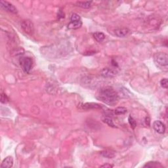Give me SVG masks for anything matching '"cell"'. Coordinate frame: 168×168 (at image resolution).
I'll return each instance as SVG.
<instances>
[{"mask_svg":"<svg viewBox=\"0 0 168 168\" xmlns=\"http://www.w3.org/2000/svg\"><path fill=\"white\" fill-rule=\"evenodd\" d=\"M153 128L156 132L160 134H164L165 132V124L160 120H156L153 123Z\"/></svg>","mask_w":168,"mask_h":168,"instance_id":"obj_7","label":"cell"},{"mask_svg":"<svg viewBox=\"0 0 168 168\" xmlns=\"http://www.w3.org/2000/svg\"><path fill=\"white\" fill-rule=\"evenodd\" d=\"M101 167H102V168H111V167H113V165L110 164H105L104 165H101Z\"/></svg>","mask_w":168,"mask_h":168,"instance_id":"obj_22","label":"cell"},{"mask_svg":"<svg viewBox=\"0 0 168 168\" xmlns=\"http://www.w3.org/2000/svg\"><path fill=\"white\" fill-rule=\"evenodd\" d=\"M0 5H1V7L2 9L8 11V12H10L13 14H17L18 13L17 9L15 7V5L12 3H9L8 1H3L2 0V1H0Z\"/></svg>","mask_w":168,"mask_h":168,"instance_id":"obj_4","label":"cell"},{"mask_svg":"<svg viewBox=\"0 0 168 168\" xmlns=\"http://www.w3.org/2000/svg\"><path fill=\"white\" fill-rule=\"evenodd\" d=\"M101 155L107 158H113L115 156V154L114 152L110 150H105L101 152Z\"/></svg>","mask_w":168,"mask_h":168,"instance_id":"obj_17","label":"cell"},{"mask_svg":"<svg viewBox=\"0 0 168 168\" xmlns=\"http://www.w3.org/2000/svg\"><path fill=\"white\" fill-rule=\"evenodd\" d=\"M92 1H77L76 5L83 9H89L92 5Z\"/></svg>","mask_w":168,"mask_h":168,"instance_id":"obj_14","label":"cell"},{"mask_svg":"<svg viewBox=\"0 0 168 168\" xmlns=\"http://www.w3.org/2000/svg\"><path fill=\"white\" fill-rule=\"evenodd\" d=\"M20 63L24 72L30 74L33 66V61L30 57H22L20 60Z\"/></svg>","mask_w":168,"mask_h":168,"instance_id":"obj_3","label":"cell"},{"mask_svg":"<svg viewBox=\"0 0 168 168\" xmlns=\"http://www.w3.org/2000/svg\"><path fill=\"white\" fill-rule=\"evenodd\" d=\"M143 167H148V168H161L164 167V166L161 164V163L158 162H149L144 165Z\"/></svg>","mask_w":168,"mask_h":168,"instance_id":"obj_13","label":"cell"},{"mask_svg":"<svg viewBox=\"0 0 168 168\" xmlns=\"http://www.w3.org/2000/svg\"><path fill=\"white\" fill-rule=\"evenodd\" d=\"M93 38L98 42H101L105 39V35L102 32H95L93 34Z\"/></svg>","mask_w":168,"mask_h":168,"instance_id":"obj_15","label":"cell"},{"mask_svg":"<svg viewBox=\"0 0 168 168\" xmlns=\"http://www.w3.org/2000/svg\"><path fill=\"white\" fill-rule=\"evenodd\" d=\"M13 165V158L12 156H7L3 160L1 167L2 168H11Z\"/></svg>","mask_w":168,"mask_h":168,"instance_id":"obj_10","label":"cell"},{"mask_svg":"<svg viewBox=\"0 0 168 168\" xmlns=\"http://www.w3.org/2000/svg\"><path fill=\"white\" fill-rule=\"evenodd\" d=\"M128 121H129V123H130V125L133 130H134V129L137 127V122L135 120V119L132 117V116H130L128 118Z\"/></svg>","mask_w":168,"mask_h":168,"instance_id":"obj_18","label":"cell"},{"mask_svg":"<svg viewBox=\"0 0 168 168\" xmlns=\"http://www.w3.org/2000/svg\"><path fill=\"white\" fill-rule=\"evenodd\" d=\"M150 118H148V117H146L145 118V123L147 125H150Z\"/></svg>","mask_w":168,"mask_h":168,"instance_id":"obj_23","label":"cell"},{"mask_svg":"<svg viewBox=\"0 0 168 168\" xmlns=\"http://www.w3.org/2000/svg\"><path fill=\"white\" fill-rule=\"evenodd\" d=\"M21 27L23 29V30L28 34H32L34 30L33 23L30 20H22L21 22Z\"/></svg>","mask_w":168,"mask_h":168,"instance_id":"obj_5","label":"cell"},{"mask_svg":"<svg viewBox=\"0 0 168 168\" xmlns=\"http://www.w3.org/2000/svg\"><path fill=\"white\" fill-rule=\"evenodd\" d=\"M9 102V98L6 94L1 93V103L3 104H6Z\"/></svg>","mask_w":168,"mask_h":168,"instance_id":"obj_20","label":"cell"},{"mask_svg":"<svg viewBox=\"0 0 168 168\" xmlns=\"http://www.w3.org/2000/svg\"><path fill=\"white\" fill-rule=\"evenodd\" d=\"M118 74V71L115 68H105L101 71L100 74L104 78H113Z\"/></svg>","mask_w":168,"mask_h":168,"instance_id":"obj_6","label":"cell"},{"mask_svg":"<svg viewBox=\"0 0 168 168\" xmlns=\"http://www.w3.org/2000/svg\"><path fill=\"white\" fill-rule=\"evenodd\" d=\"M82 109L84 110H92V109H101L103 108L102 105L96 103H87L83 104Z\"/></svg>","mask_w":168,"mask_h":168,"instance_id":"obj_9","label":"cell"},{"mask_svg":"<svg viewBox=\"0 0 168 168\" xmlns=\"http://www.w3.org/2000/svg\"><path fill=\"white\" fill-rule=\"evenodd\" d=\"M79 20H81V17H80V16L78 15V14H76V13L72 14V15H71V17H70V21L71 22L79 21Z\"/></svg>","mask_w":168,"mask_h":168,"instance_id":"obj_19","label":"cell"},{"mask_svg":"<svg viewBox=\"0 0 168 168\" xmlns=\"http://www.w3.org/2000/svg\"><path fill=\"white\" fill-rule=\"evenodd\" d=\"M102 120L103 121V122L107 123L110 127L116 128V125H114L113 121H112V118L110 116H109V115H105V116H103L102 118Z\"/></svg>","mask_w":168,"mask_h":168,"instance_id":"obj_12","label":"cell"},{"mask_svg":"<svg viewBox=\"0 0 168 168\" xmlns=\"http://www.w3.org/2000/svg\"><path fill=\"white\" fill-rule=\"evenodd\" d=\"M82 26V20H79V21H74L70 22L68 24V28L70 30H76L81 28Z\"/></svg>","mask_w":168,"mask_h":168,"instance_id":"obj_11","label":"cell"},{"mask_svg":"<svg viewBox=\"0 0 168 168\" xmlns=\"http://www.w3.org/2000/svg\"><path fill=\"white\" fill-rule=\"evenodd\" d=\"M154 61L160 68H167L168 65V55L165 53H157L154 57Z\"/></svg>","mask_w":168,"mask_h":168,"instance_id":"obj_2","label":"cell"},{"mask_svg":"<svg viewBox=\"0 0 168 168\" xmlns=\"http://www.w3.org/2000/svg\"><path fill=\"white\" fill-rule=\"evenodd\" d=\"M130 33V30L127 28H118L114 30V34L119 38H124Z\"/></svg>","mask_w":168,"mask_h":168,"instance_id":"obj_8","label":"cell"},{"mask_svg":"<svg viewBox=\"0 0 168 168\" xmlns=\"http://www.w3.org/2000/svg\"><path fill=\"white\" fill-rule=\"evenodd\" d=\"M97 99L108 105L114 106L118 102L119 96L112 87H105L100 90Z\"/></svg>","mask_w":168,"mask_h":168,"instance_id":"obj_1","label":"cell"},{"mask_svg":"<svg viewBox=\"0 0 168 168\" xmlns=\"http://www.w3.org/2000/svg\"><path fill=\"white\" fill-rule=\"evenodd\" d=\"M114 114L116 115H123L127 113V109L125 107H118L114 110Z\"/></svg>","mask_w":168,"mask_h":168,"instance_id":"obj_16","label":"cell"},{"mask_svg":"<svg viewBox=\"0 0 168 168\" xmlns=\"http://www.w3.org/2000/svg\"><path fill=\"white\" fill-rule=\"evenodd\" d=\"M160 84L161 86H162L163 88L165 89H167L168 87V82H167V78H164L160 81Z\"/></svg>","mask_w":168,"mask_h":168,"instance_id":"obj_21","label":"cell"}]
</instances>
